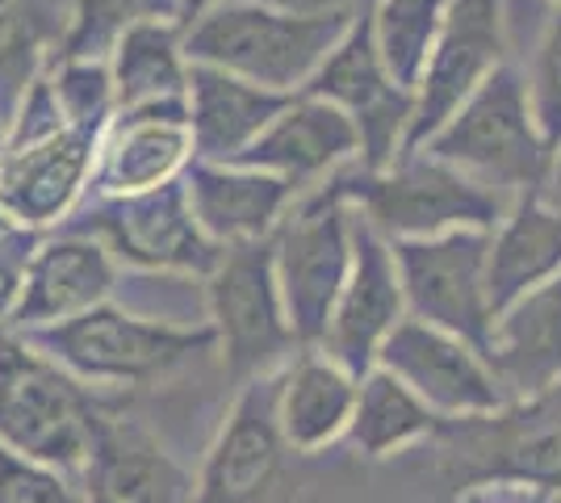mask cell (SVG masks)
<instances>
[{
	"mask_svg": "<svg viewBox=\"0 0 561 503\" xmlns=\"http://www.w3.org/2000/svg\"><path fill=\"white\" fill-rule=\"evenodd\" d=\"M206 323L214 328V348L234 382L273 378L294 353H302L289 315L280 302L273 273V243L227 248L222 261L206 277Z\"/></svg>",
	"mask_w": 561,
	"mask_h": 503,
	"instance_id": "cell-8",
	"label": "cell"
},
{
	"mask_svg": "<svg viewBox=\"0 0 561 503\" xmlns=\"http://www.w3.org/2000/svg\"><path fill=\"white\" fill-rule=\"evenodd\" d=\"M306 93L323 96L335 110L348 114V122L360 135V168L377 172L407 151L415 96L386 72L365 13L344 30V38L323 59V68L306 84Z\"/></svg>",
	"mask_w": 561,
	"mask_h": 503,
	"instance_id": "cell-13",
	"label": "cell"
},
{
	"mask_svg": "<svg viewBox=\"0 0 561 503\" xmlns=\"http://www.w3.org/2000/svg\"><path fill=\"white\" fill-rule=\"evenodd\" d=\"M0 147H4V122H0Z\"/></svg>",
	"mask_w": 561,
	"mask_h": 503,
	"instance_id": "cell-40",
	"label": "cell"
},
{
	"mask_svg": "<svg viewBox=\"0 0 561 503\" xmlns=\"http://www.w3.org/2000/svg\"><path fill=\"white\" fill-rule=\"evenodd\" d=\"M360 378L323 348H302L277 369V428L289 454L314 457L348 436Z\"/></svg>",
	"mask_w": 561,
	"mask_h": 503,
	"instance_id": "cell-23",
	"label": "cell"
},
{
	"mask_svg": "<svg viewBox=\"0 0 561 503\" xmlns=\"http://www.w3.org/2000/svg\"><path fill=\"white\" fill-rule=\"evenodd\" d=\"M486 361L507 403L545 395L561 382V277L494 315Z\"/></svg>",
	"mask_w": 561,
	"mask_h": 503,
	"instance_id": "cell-22",
	"label": "cell"
},
{
	"mask_svg": "<svg viewBox=\"0 0 561 503\" xmlns=\"http://www.w3.org/2000/svg\"><path fill=\"white\" fill-rule=\"evenodd\" d=\"M93 386L68 374L25 335L0 328V445L13 454L80 475L101 424Z\"/></svg>",
	"mask_w": 561,
	"mask_h": 503,
	"instance_id": "cell-2",
	"label": "cell"
},
{
	"mask_svg": "<svg viewBox=\"0 0 561 503\" xmlns=\"http://www.w3.org/2000/svg\"><path fill=\"white\" fill-rule=\"evenodd\" d=\"M457 503H561V491L537 482H478L466 487Z\"/></svg>",
	"mask_w": 561,
	"mask_h": 503,
	"instance_id": "cell-36",
	"label": "cell"
},
{
	"mask_svg": "<svg viewBox=\"0 0 561 503\" xmlns=\"http://www.w3.org/2000/svg\"><path fill=\"white\" fill-rule=\"evenodd\" d=\"M268 243L289 328L302 348H319L356 248V210L344 181L302 193Z\"/></svg>",
	"mask_w": 561,
	"mask_h": 503,
	"instance_id": "cell-6",
	"label": "cell"
},
{
	"mask_svg": "<svg viewBox=\"0 0 561 503\" xmlns=\"http://www.w3.org/2000/svg\"><path fill=\"white\" fill-rule=\"evenodd\" d=\"M93 126H64L43 144L0 151V215L25 231L50 236L68 227L71 215L89 202L96 172Z\"/></svg>",
	"mask_w": 561,
	"mask_h": 503,
	"instance_id": "cell-15",
	"label": "cell"
},
{
	"mask_svg": "<svg viewBox=\"0 0 561 503\" xmlns=\"http://www.w3.org/2000/svg\"><path fill=\"white\" fill-rule=\"evenodd\" d=\"M197 160L185 101L117 110L96 139V172L89 197H135L185 181Z\"/></svg>",
	"mask_w": 561,
	"mask_h": 503,
	"instance_id": "cell-18",
	"label": "cell"
},
{
	"mask_svg": "<svg viewBox=\"0 0 561 503\" xmlns=\"http://www.w3.org/2000/svg\"><path fill=\"white\" fill-rule=\"evenodd\" d=\"M0 503H84L80 482L0 445Z\"/></svg>",
	"mask_w": 561,
	"mask_h": 503,
	"instance_id": "cell-33",
	"label": "cell"
},
{
	"mask_svg": "<svg viewBox=\"0 0 561 503\" xmlns=\"http://www.w3.org/2000/svg\"><path fill=\"white\" fill-rule=\"evenodd\" d=\"M340 181L352 210L390 243L432 240L448 231H494L512 210V197L486 190L432 151H402L394 164L377 172L356 164Z\"/></svg>",
	"mask_w": 561,
	"mask_h": 503,
	"instance_id": "cell-1",
	"label": "cell"
},
{
	"mask_svg": "<svg viewBox=\"0 0 561 503\" xmlns=\"http://www.w3.org/2000/svg\"><path fill=\"white\" fill-rule=\"evenodd\" d=\"M50 89L64 105L68 126H93L105 130V122L117 114L114 76H110V59H55L47 68Z\"/></svg>",
	"mask_w": 561,
	"mask_h": 503,
	"instance_id": "cell-31",
	"label": "cell"
},
{
	"mask_svg": "<svg viewBox=\"0 0 561 503\" xmlns=\"http://www.w3.org/2000/svg\"><path fill=\"white\" fill-rule=\"evenodd\" d=\"M507 59V0H448L445 30L415 84L407 151H420Z\"/></svg>",
	"mask_w": 561,
	"mask_h": 503,
	"instance_id": "cell-11",
	"label": "cell"
},
{
	"mask_svg": "<svg viewBox=\"0 0 561 503\" xmlns=\"http://www.w3.org/2000/svg\"><path fill=\"white\" fill-rule=\"evenodd\" d=\"M432 445L457 491L478 482H537L561 491V382L482 420H448Z\"/></svg>",
	"mask_w": 561,
	"mask_h": 503,
	"instance_id": "cell-7",
	"label": "cell"
},
{
	"mask_svg": "<svg viewBox=\"0 0 561 503\" xmlns=\"http://www.w3.org/2000/svg\"><path fill=\"white\" fill-rule=\"evenodd\" d=\"M76 0H0V122L59 59Z\"/></svg>",
	"mask_w": 561,
	"mask_h": 503,
	"instance_id": "cell-26",
	"label": "cell"
},
{
	"mask_svg": "<svg viewBox=\"0 0 561 503\" xmlns=\"http://www.w3.org/2000/svg\"><path fill=\"white\" fill-rule=\"evenodd\" d=\"M34 348L55 357L84 386H151L176 374L202 353H214L210 323H168L122 311L114 302L80 315L71 323L25 335Z\"/></svg>",
	"mask_w": 561,
	"mask_h": 503,
	"instance_id": "cell-4",
	"label": "cell"
},
{
	"mask_svg": "<svg viewBox=\"0 0 561 503\" xmlns=\"http://www.w3.org/2000/svg\"><path fill=\"white\" fill-rule=\"evenodd\" d=\"M407 315L478 344L486 353L494 328L491 231H448L394 243Z\"/></svg>",
	"mask_w": 561,
	"mask_h": 503,
	"instance_id": "cell-10",
	"label": "cell"
},
{
	"mask_svg": "<svg viewBox=\"0 0 561 503\" xmlns=\"http://www.w3.org/2000/svg\"><path fill=\"white\" fill-rule=\"evenodd\" d=\"M402 319H411V315H407V294L398 282L394 243L381 240L374 227L356 215L348 282L340 289V302L331 311L328 335L319 348L340 361L348 374L365 378L369 369H377V357Z\"/></svg>",
	"mask_w": 561,
	"mask_h": 503,
	"instance_id": "cell-16",
	"label": "cell"
},
{
	"mask_svg": "<svg viewBox=\"0 0 561 503\" xmlns=\"http://www.w3.org/2000/svg\"><path fill=\"white\" fill-rule=\"evenodd\" d=\"M234 164L260 168L302 197L360 164V135L344 110H335L323 96L298 93Z\"/></svg>",
	"mask_w": 561,
	"mask_h": 503,
	"instance_id": "cell-19",
	"label": "cell"
},
{
	"mask_svg": "<svg viewBox=\"0 0 561 503\" xmlns=\"http://www.w3.org/2000/svg\"><path fill=\"white\" fill-rule=\"evenodd\" d=\"M420 151L440 156L512 202L545 185L553 156L533 114L528 80L515 64H503Z\"/></svg>",
	"mask_w": 561,
	"mask_h": 503,
	"instance_id": "cell-5",
	"label": "cell"
},
{
	"mask_svg": "<svg viewBox=\"0 0 561 503\" xmlns=\"http://www.w3.org/2000/svg\"><path fill=\"white\" fill-rule=\"evenodd\" d=\"M553 277H561V206H553L540 190L519 193L491 231L494 315Z\"/></svg>",
	"mask_w": 561,
	"mask_h": 503,
	"instance_id": "cell-25",
	"label": "cell"
},
{
	"mask_svg": "<svg viewBox=\"0 0 561 503\" xmlns=\"http://www.w3.org/2000/svg\"><path fill=\"white\" fill-rule=\"evenodd\" d=\"M558 4H561V0H558Z\"/></svg>",
	"mask_w": 561,
	"mask_h": 503,
	"instance_id": "cell-41",
	"label": "cell"
},
{
	"mask_svg": "<svg viewBox=\"0 0 561 503\" xmlns=\"http://www.w3.org/2000/svg\"><path fill=\"white\" fill-rule=\"evenodd\" d=\"M440 415L423 403L420 395H411L386 369H369L356 390V411H352L348 441L356 457L365 461H386L415 445H427L440 432Z\"/></svg>",
	"mask_w": 561,
	"mask_h": 503,
	"instance_id": "cell-28",
	"label": "cell"
},
{
	"mask_svg": "<svg viewBox=\"0 0 561 503\" xmlns=\"http://www.w3.org/2000/svg\"><path fill=\"white\" fill-rule=\"evenodd\" d=\"M540 193H545L553 206H561V144L553 147V156H549V172H545V185H540Z\"/></svg>",
	"mask_w": 561,
	"mask_h": 503,
	"instance_id": "cell-38",
	"label": "cell"
},
{
	"mask_svg": "<svg viewBox=\"0 0 561 503\" xmlns=\"http://www.w3.org/2000/svg\"><path fill=\"white\" fill-rule=\"evenodd\" d=\"M289 18H306V22H356L374 0H256Z\"/></svg>",
	"mask_w": 561,
	"mask_h": 503,
	"instance_id": "cell-37",
	"label": "cell"
},
{
	"mask_svg": "<svg viewBox=\"0 0 561 503\" xmlns=\"http://www.w3.org/2000/svg\"><path fill=\"white\" fill-rule=\"evenodd\" d=\"M181 0H76L59 59H110V50L139 25L176 22Z\"/></svg>",
	"mask_w": 561,
	"mask_h": 503,
	"instance_id": "cell-30",
	"label": "cell"
},
{
	"mask_svg": "<svg viewBox=\"0 0 561 503\" xmlns=\"http://www.w3.org/2000/svg\"><path fill=\"white\" fill-rule=\"evenodd\" d=\"M188 50L185 25L181 22H151L130 30L110 50V76H114L117 110H142V105H164L188 96Z\"/></svg>",
	"mask_w": 561,
	"mask_h": 503,
	"instance_id": "cell-27",
	"label": "cell"
},
{
	"mask_svg": "<svg viewBox=\"0 0 561 503\" xmlns=\"http://www.w3.org/2000/svg\"><path fill=\"white\" fill-rule=\"evenodd\" d=\"M218 4H227V0H181V18H176V22H181L188 30L193 22H202L206 13H214Z\"/></svg>",
	"mask_w": 561,
	"mask_h": 503,
	"instance_id": "cell-39",
	"label": "cell"
},
{
	"mask_svg": "<svg viewBox=\"0 0 561 503\" xmlns=\"http://www.w3.org/2000/svg\"><path fill=\"white\" fill-rule=\"evenodd\" d=\"M185 105H188V126H193L197 160L234 164L273 126V118L289 105V96L268 93V89L248 84L239 76L218 72V68L193 64Z\"/></svg>",
	"mask_w": 561,
	"mask_h": 503,
	"instance_id": "cell-24",
	"label": "cell"
},
{
	"mask_svg": "<svg viewBox=\"0 0 561 503\" xmlns=\"http://www.w3.org/2000/svg\"><path fill=\"white\" fill-rule=\"evenodd\" d=\"M68 227L101 240L122 268L139 273L206 282L222 261V248L193 218L185 181L135 197H89Z\"/></svg>",
	"mask_w": 561,
	"mask_h": 503,
	"instance_id": "cell-9",
	"label": "cell"
},
{
	"mask_svg": "<svg viewBox=\"0 0 561 503\" xmlns=\"http://www.w3.org/2000/svg\"><path fill=\"white\" fill-rule=\"evenodd\" d=\"M289 445L277 428V374L234 390L193 475L188 503H277Z\"/></svg>",
	"mask_w": 561,
	"mask_h": 503,
	"instance_id": "cell-12",
	"label": "cell"
},
{
	"mask_svg": "<svg viewBox=\"0 0 561 503\" xmlns=\"http://www.w3.org/2000/svg\"><path fill=\"white\" fill-rule=\"evenodd\" d=\"M448 0H374L365 9L374 47L407 93H415L423 68L436 50V38L445 30Z\"/></svg>",
	"mask_w": 561,
	"mask_h": 503,
	"instance_id": "cell-29",
	"label": "cell"
},
{
	"mask_svg": "<svg viewBox=\"0 0 561 503\" xmlns=\"http://www.w3.org/2000/svg\"><path fill=\"white\" fill-rule=\"evenodd\" d=\"M68 126L64 118V105H59V96L50 89V76L43 72L30 89L22 93L18 101V110L9 114L4 122V147H25V144H43L50 135H59ZM0 147V151H4Z\"/></svg>",
	"mask_w": 561,
	"mask_h": 503,
	"instance_id": "cell-34",
	"label": "cell"
},
{
	"mask_svg": "<svg viewBox=\"0 0 561 503\" xmlns=\"http://www.w3.org/2000/svg\"><path fill=\"white\" fill-rule=\"evenodd\" d=\"M38 243H43L38 231H25L13 218L0 215V328L9 323V315L18 307V294H22V282Z\"/></svg>",
	"mask_w": 561,
	"mask_h": 503,
	"instance_id": "cell-35",
	"label": "cell"
},
{
	"mask_svg": "<svg viewBox=\"0 0 561 503\" xmlns=\"http://www.w3.org/2000/svg\"><path fill=\"white\" fill-rule=\"evenodd\" d=\"M528 101H533V114L545 135V144H561V4L549 0V18L540 25L537 50H533V64H528Z\"/></svg>",
	"mask_w": 561,
	"mask_h": 503,
	"instance_id": "cell-32",
	"label": "cell"
},
{
	"mask_svg": "<svg viewBox=\"0 0 561 503\" xmlns=\"http://www.w3.org/2000/svg\"><path fill=\"white\" fill-rule=\"evenodd\" d=\"M117 273L122 264L110 256L105 243L76 227H59L38 243L22 294H18V307L4 328L18 335H34L96 311L114 298Z\"/></svg>",
	"mask_w": 561,
	"mask_h": 503,
	"instance_id": "cell-17",
	"label": "cell"
},
{
	"mask_svg": "<svg viewBox=\"0 0 561 503\" xmlns=\"http://www.w3.org/2000/svg\"><path fill=\"white\" fill-rule=\"evenodd\" d=\"M352 22H306L256 0H227L185 30L188 64L218 68L268 93L298 96Z\"/></svg>",
	"mask_w": 561,
	"mask_h": 503,
	"instance_id": "cell-3",
	"label": "cell"
},
{
	"mask_svg": "<svg viewBox=\"0 0 561 503\" xmlns=\"http://www.w3.org/2000/svg\"><path fill=\"white\" fill-rule=\"evenodd\" d=\"M185 190L193 218L222 252L268 243L298 202V193L277 176L248 164H218V160H193V168L185 172Z\"/></svg>",
	"mask_w": 561,
	"mask_h": 503,
	"instance_id": "cell-21",
	"label": "cell"
},
{
	"mask_svg": "<svg viewBox=\"0 0 561 503\" xmlns=\"http://www.w3.org/2000/svg\"><path fill=\"white\" fill-rule=\"evenodd\" d=\"M84 503H188L193 475L156 432L110 411L101 415L84 470L76 475Z\"/></svg>",
	"mask_w": 561,
	"mask_h": 503,
	"instance_id": "cell-20",
	"label": "cell"
},
{
	"mask_svg": "<svg viewBox=\"0 0 561 503\" xmlns=\"http://www.w3.org/2000/svg\"><path fill=\"white\" fill-rule=\"evenodd\" d=\"M377 369L394 374L411 395H420L440 420H482L507 408V395L494 378L491 361L478 344L440 332L420 319H402L386 340Z\"/></svg>",
	"mask_w": 561,
	"mask_h": 503,
	"instance_id": "cell-14",
	"label": "cell"
}]
</instances>
